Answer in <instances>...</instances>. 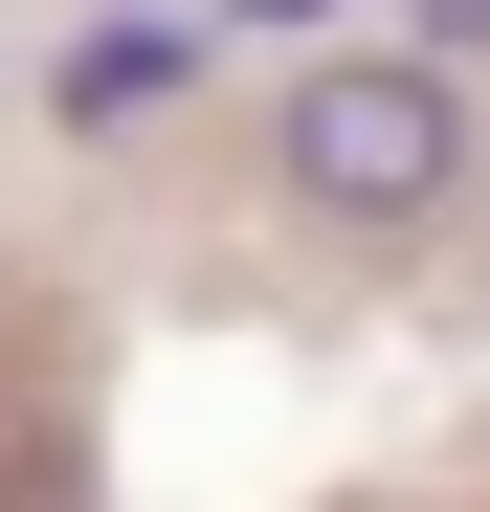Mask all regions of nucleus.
<instances>
[{
	"instance_id": "1",
	"label": "nucleus",
	"mask_w": 490,
	"mask_h": 512,
	"mask_svg": "<svg viewBox=\"0 0 490 512\" xmlns=\"http://www.w3.org/2000/svg\"><path fill=\"white\" fill-rule=\"evenodd\" d=\"M268 179H290L312 223H357V245L446 223V201H468V90H446V45H312L290 112H268Z\"/></svg>"
},
{
	"instance_id": "2",
	"label": "nucleus",
	"mask_w": 490,
	"mask_h": 512,
	"mask_svg": "<svg viewBox=\"0 0 490 512\" xmlns=\"http://www.w3.org/2000/svg\"><path fill=\"white\" fill-rule=\"evenodd\" d=\"M179 90H201V23H90V45L45 67L67 134H134V112H179Z\"/></svg>"
},
{
	"instance_id": "3",
	"label": "nucleus",
	"mask_w": 490,
	"mask_h": 512,
	"mask_svg": "<svg viewBox=\"0 0 490 512\" xmlns=\"http://www.w3.org/2000/svg\"><path fill=\"white\" fill-rule=\"evenodd\" d=\"M424 45H490V0H424Z\"/></svg>"
},
{
	"instance_id": "4",
	"label": "nucleus",
	"mask_w": 490,
	"mask_h": 512,
	"mask_svg": "<svg viewBox=\"0 0 490 512\" xmlns=\"http://www.w3.org/2000/svg\"><path fill=\"white\" fill-rule=\"evenodd\" d=\"M223 23H335V0H223Z\"/></svg>"
}]
</instances>
